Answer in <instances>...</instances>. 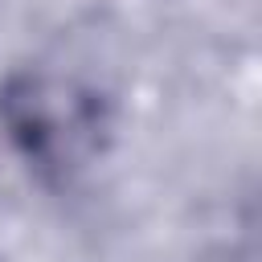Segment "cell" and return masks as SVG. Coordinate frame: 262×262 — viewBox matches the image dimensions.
<instances>
[{"label": "cell", "instance_id": "obj_1", "mask_svg": "<svg viewBox=\"0 0 262 262\" xmlns=\"http://www.w3.org/2000/svg\"><path fill=\"white\" fill-rule=\"evenodd\" d=\"M0 119L8 135L37 164H82L86 135L94 131L90 94L61 78H12L0 98Z\"/></svg>", "mask_w": 262, "mask_h": 262}]
</instances>
